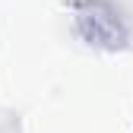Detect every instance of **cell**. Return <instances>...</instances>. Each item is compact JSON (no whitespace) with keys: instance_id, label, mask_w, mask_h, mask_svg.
I'll use <instances>...</instances> for the list:
<instances>
[{"instance_id":"obj_1","label":"cell","mask_w":133,"mask_h":133,"mask_svg":"<svg viewBox=\"0 0 133 133\" xmlns=\"http://www.w3.org/2000/svg\"><path fill=\"white\" fill-rule=\"evenodd\" d=\"M70 32L92 51L117 54L130 44V19L114 0H66Z\"/></svg>"}]
</instances>
